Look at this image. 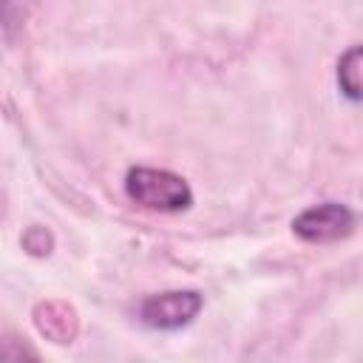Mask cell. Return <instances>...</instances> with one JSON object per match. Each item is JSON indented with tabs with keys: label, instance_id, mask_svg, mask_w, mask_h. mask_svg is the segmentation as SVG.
I'll list each match as a JSON object with an SVG mask.
<instances>
[{
	"label": "cell",
	"instance_id": "1",
	"mask_svg": "<svg viewBox=\"0 0 363 363\" xmlns=\"http://www.w3.org/2000/svg\"><path fill=\"white\" fill-rule=\"evenodd\" d=\"M125 193L130 201L153 213H182L193 204L190 184L179 173L162 167H130L125 176Z\"/></svg>",
	"mask_w": 363,
	"mask_h": 363
},
{
	"label": "cell",
	"instance_id": "2",
	"mask_svg": "<svg viewBox=\"0 0 363 363\" xmlns=\"http://www.w3.org/2000/svg\"><path fill=\"white\" fill-rule=\"evenodd\" d=\"M354 230V213L340 201H320L292 218V233L309 244H332Z\"/></svg>",
	"mask_w": 363,
	"mask_h": 363
},
{
	"label": "cell",
	"instance_id": "3",
	"mask_svg": "<svg viewBox=\"0 0 363 363\" xmlns=\"http://www.w3.org/2000/svg\"><path fill=\"white\" fill-rule=\"evenodd\" d=\"M201 295L196 289H170L159 295H147L139 303V320L159 332H173L187 326L201 312Z\"/></svg>",
	"mask_w": 363,
	"mask_h": 363
},
{
	"label": "cell",
	"instance_id": "6",
	"mask_svg": "<svg viewBox=\"0 0 363 363\" xmlns=\"http://www.w3.org/2000/svg\"><path fill=\"white\" fill-rule=\"evenodd\" d=\"M0 363H43V360L26 337L6 332L0 335Z\"/></svg>",
	"mask_w": 363,
	"mask_h": 363
},
{
	"label": "cell",
	"instance_id": "7",
	"mask_svg": "<svg viewBox=\"0 0 363 363\" xmlns=\"http://www.w3.org/2000/svg\"><path fill=\"white\" fill-rule=\"evenodd\" d=\"M51 244H54V238H51V233L43 230V227H28V233L23 235V247H26L31 255H48V252H51Z\"/></svg>",
	"mask_w": 363,
	"mask_h": 363
},
{
	"label": "cell",
	"instance_id": "4",
	"mask_svg": "<svg viewBox=\"0 0 363 363\" xmlns=\"http://www.w3.org/2000/svg\"><path fill=\"white\" fill-rule=\"evenodd\" d=\"M34 323L40 329V335H45L54 343H71L79 332V318L74 312V306H68L65 301H45L34 309Z\"/></svg>",
	"mask_w": 363,
	"mask_h": 363
},
{
	"label": "cell",
	"instance_id": "5",
	"mask_svg": "<svg viewBox=\"0 0 363 363\" xmlns=\"http://www.w3.org/2000/svg\"><path fill=\"white\" fill-rule=\"evenodd\" d=\"M337 85L352 102L360 99V45H352L340 57V62H337Z\"/></svg>",
	"mask_w": 363,
	"mask_h": 363
}]
</instances>
